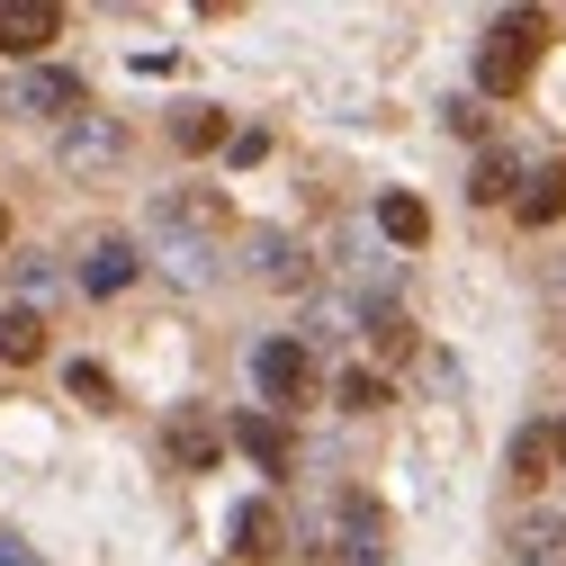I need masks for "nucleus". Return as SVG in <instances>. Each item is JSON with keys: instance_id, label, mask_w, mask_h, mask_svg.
<instances>
[{"instance_id": "4468645a", "label": "nucleus", "mask_w": 566, "mask_h": 566, "mask_svg": "<svg viewBox=\"0 0 566 566\" xmlns=\"http://www.w3.org/2000/svg\"><path fill=\"white\" fill-rule=\"evenodd\" d=\"M513 548H522V566H557V557H566V522H548V513H531V522L513 531Z\"/></svg>"}, {"instance_id": "f03ea898", "label": "nucleus", "mask_w": 566, "mask_h": 566, "mask_svg": "<svg viewBox=\"0 0 566 566\" xmlns=\"http://www.w3.org/2000/svg\"><path fill=\"white\" fill-rule=\"evenodd\" d=\"M252 387H261L279 413H297V405L315 396V350H306L297 333H270V342L252 350Z\"/></svg>"}, {"instance_id": "b1692460", "label": "nucleus", "mask_w": 566, "mask_h": 566, "mask_svg": "<svg viewBox=\"0 0 566 566\" xmlns=\"http://www.w3.org/2000/svg\"><path fill=\"white\" fill-rule=\"evenodd\" d=\"M557 459H566V422H557Z\"/></svg>"}, {"instance_id": "aec40b11", "label": "nucleus", "mask_w": 566, "mask_h": 566, "mask_svg": "<svg viewBox=\"0 0 566 566\" xmlns=\"http://www.w3.org/2000/svg\"><path fill=\"white\" fill-rule=\"evenodd\" d=\"M63 378H73V396H91V405H108V369H99V360H73V369H63Z\"/></svg>"}, {"instance_id": "f8f14e48", "label": "nucleus", "mask_w": 566, "mask_h": 566, "mask_svg": "<svg viewBox=\"0 0 566 566\" xmlns=\"http://www.w3.org/2000/svg\"><path fill=\"white\" fill-rule=\"evenodd\" d=\"M513 207H522V226H557V217H566V171H557V163L531 171V180L513 189Z\"/></svg>"}, {"instance_id": "412c9836", "label": "nucleus", "mask_w": 566, "mask_h": 566, "mask_svg": "<svg viewBox=\"0 0 566 566\" xmlns=\"http://www.w3.org/2000/svg\"><path fill=\"white\" fill-rule=\"evenodd\" d=\"M19 289L28 297H54V261H19Z\"/></svg>"}, {"instance_id": "2eb2a0df", "label": "nucleus", "mask_w": 566, "mask_h": 566, "mask_svg": "<svg viewBox=\"0 0 566 566\" xmlns=\"http://www.w3.org/2000/svg\"><path fill=\"white\" fill-rule=\"evenodd\" d=\"M217 450H226V441H217V422H198V413L171 422V459H180V468H207Z\"/></svg>"}, {"instance_id": "ddd939ff", "label": "nucleus", "mask_w": 566, "mask_h": 566, "mask_svg": "<svg viewBox=\"0 0 566 566\" xmlns=\"http://www.w3.org/2000/svg\"><path fill=\"white\" fill-rule=\"evenodd\" d=\"M378 226H387V243H405V252H413L422 234H432V207L405 198V189H387V198H378Z\"/></svg>"}, {"instance_id": "a211bd4d", "label": "nucleus", "mask_w": 566, "mask_h": 566, "mask_svg": "<svg viewBox=\"0 0 566 566\" xmlns=\"http://www.w3.org/2000/svg\"><path fill=\"white\" fill-rule=\"evenodd\" d=\"M333 396H342V413H378V405H387V378H378V369H342Z\"/></svg>"}, {"instance_id": "7ed1b4c3", "label": "nucleus", "mask_w": 566, "mask_h": 566, "mask_svg": "<svg viewBox=\"0 0 566 566\" xmlns=\"http://www.w3.org/2000/svg\"><path fill=\"white\" fill-rule=\"evenodd\" d=\"M82 73H63V63H19V82H10V117H63L73 126L82 117Z\"/></svg>"}, {"instance_id": "f3484780", "label": "nucleus", "mask_w": 566, "mask_h": 566, "mask_svg": "<svg viewBox=\"0 0 566 566\" xmlns=\"http://www.w3.org/2000/svg\"><path fill=\"white\" fill-rule=\"evenodd\" d=\"M513 180H522V163H513V154H476L468 198H485V207H494V198H513Z\"/></svg>"}, {"instance_id": "393cba45", "label": "nucleus", "mask_w": 566, "mask_h": 566, "mask_svg": "<svg viewBox=\"0 0 566 566\" xmlns=\"http://www.w3.org/2000/svg\"><path fill=\"white\" fill-rule=\"evenodd\" d=\"M557 289H566V270H557Z\"/></svg>"}, {"instance_id": "6ab92c4d", "label": "nucleus", "mask_w": 566, "mask_h": 566, "mask_svg": "<svg viewBox=\"0 0 566 566\" xmlns=\"http://www.w3.org/2000/svg\"><path fill=\"white\" fill-rule=\"evenodd\" d=\"M548 459H557V441H548V432H522V441H513V476H522V485H539V476H548Z\"/></svg>"}, {"instance_id": "9d476101", "label": "nucleus", "mask_w": 566, "mask_h": 566, "mask_svg": "<svg viewBox=\"0 0 566 566\" xmlns=\"http://www.w3.org/2000/svg\"><path fill=\"white\" fill-rule=\"evenodd\" d=\"M279 539H289V522H279V504H234V557H279Z\"/></svg>"}, {"instance_id": "20e7f679", "label": "nucleus", "mask_w": 566, "mask_h": 566, "mask_svg": "<svg viewBox=\"0 0 566 566\" xmlns=\"http://www.w3.org/2000/svg\"><path fill=\"white\" fill-rule=\"evenodd\" d=\"M117 154H126V126L117 117H73V126H63V145H54V163L63 171H73V180H91V171H117Z\"/></svg>"}, {"instance_id": "9b49d317", "label": "nucleus", "mask_w": 566, "mask_h": 566, "mask_svg": "<svg viewBox=\"0 0 566 566\" xmlns=\"http://www.w3.org/2000/svg\"><path fill=\"white\" fill-rule=\"evenodd\" d=\"M0 360H10V369L45 360V315L36 306H0Z\"/></svg>"}, {"instance_id": "6e6552de", "label": "nucleus", "mask_w": 566, "mask_h": 566, "mask_svg": "<svg viewBox=\"0 0 566 566\" xmlns=\"http://www.w3.org/2000/svg\"><path fill=\"white\" fill-rule=\"evenodd\" d=\"M135 270H145V252H135L126 234H91V252H82V289H91V297L135 289Z\"/></svg>"}, {"instance_id": "1a4fd4ad", "label": "nucleus", "mask_w": 566, "mask_h": 566, "mask_svg": "<svg viewBox=\"0 0 566 566\" xmlns=\"http://www.w3.org/2000/svg\"><path fill=\"white\" fill-rule=\"evenodd\" d=\"M171 145L180 154H217V145H234V126H226V108L189 99V108H171Z\"/></svg>"}, {"instance_id": "39448f33", "label": "nucleus", "mask_w": 566, "mask_h": 566, "mask_svg": "<svg viewBox=\"0 0 566 566\" xmlns=\"http://www.w3.org/2000/svg\"><path fill=\"white\" fill-rule=\"evenodd\" d=\"M333 566H387V513L369 504V494H342L333 504Z\"/></svg>"}, {"instance_id": "dca6fc26", "label": "nucleus", "mask_w": 566, "mask_h": 566, "mask_svg": "<svg viewBox=\"0 0 566 566\" xmlns=\"http://www.w3.org/2000/svg\"><path fill=\"white\" fill-rule=\"evenodd\" d=\"M234 441H243V450H252L270 476L289 468V432H279V422H261V413H243V422H234Z\"/></svg>"}, {"instance_id": "423d86ee", "label": "nucleus", "mask_w": 566, "mask_h": 566, "mask_svg": "<svg viewBox=\"0 0 566 566\" xmlns=\"http://www.w3.org/2000/svg\"><path fill=\"white\" fill-rule=\"evenodd\" d=\"M243 270L261 279V289H306V279H315V252H306L297 234H279V226H270V234L243 243Z\"/></svg>"}, {"instance_id": "0eeeda50", "label": "nucleus", "mask_w": 566, "mask_h": 566, "mask_svg": "<svg viewBox=\"0 0 566 566\" xmlns=\"http://www.w3.org/2000/svg\"><path fill=\"white\" fill-rule=\"evenodd\" d=\"M63 36V10H54V0H0V54H45Z\"/></svg>"}, {"instance_id": "5701e85b", "label": "nucleus", "mask_w": 566, "mask_h": 566, "mask_svg": "<svg viewBox=\"0 0 566 566\" xmlns=\"http://www.w3.org/2000/svg\"><path fill=\"white\" fill-rule=\"evenodd\" d=\"M0 243H10V207H0Z\"/></svg>"}, {"instance_id": "4be33fe9", "label": "nucleus", "mask_w": 566, "mask_h": 566, "mask_svg": "<svg viewBox=\"0 0 566 566\" xmlns=\"http://www.w3.org/2000/svg\"><path fill=\"white\" fill-rule=\"evenodd\" d=\"M0 566H36V548H28L19 531H0Z\"/></svg>"}, {"instance_id": "f257e3e1", "label": "nucleus", "mask_w": 566, "mask_h": 566, "mask_svg": "<svg viewBox=\"0 0 566 566\" xmlns=\"http://www.w3.org/2000/svg\"><path fill=\"white\" fill-rule=\"evenodd\" d=\"M531 54H539V19H531V10L494 19L485 54H476V91H485V99H513V91H522V73H531Z\"/></svg>"}]
</instances>
